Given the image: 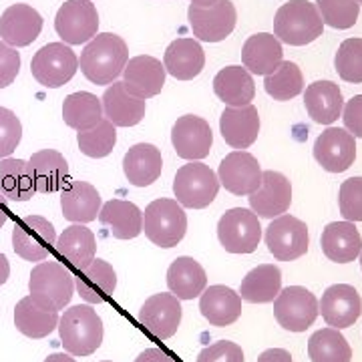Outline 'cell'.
Masks as SVG:
<instances>
[{"label":"cell","mask_w":362,"mask_h":362,"mask_svg":"<svg viewBox=\"0 0 362 362\" xmlns=\"http://www.w3.org/2000/svg\"><path fill=\"white\" fill-rule=\"evenodd\" d=\"M127 61L129 49L125 40L113 33H97L81 52L78 66L93 85H111L123 75Z\"/></svg>","instance_id":"6da1fadb"},{"label":"cell","mask_w":362,"mask_h":362,"mask_svg":"<svg viewBox=\"0 0 362 362\" xmlns=\"http://www.w3.org/2000/svg\"><path fill=\"white\" fill-rule=\"evenodd\" d=\"M322 30L320 13L316 4L308 0H290L282 4L274 16V37L292 47L310 45L322 37Z\"/></svg>","instance_id":"7a4b0ae2"},{"label":"cell","mask_w":362,"mask_h":362,"mask_svg":"<svg viewBox=\"0 0 362 362\" xmlns=\"http://www.w3.org/2000/svg\"><path fill=\"white\" fill-rule=\"evenodd\" d=\"M61 342L73 356H89L103 342V320L90 306L78 304L59 318Z\"/></svg>","instance_id":"3957f363"},{"label":"cell","mask_w":362,"mask_h":362,"mask_svg":"<svg viewBox=\"0 0 362 362\" xmlns=\"http://www.w3.org/2000/svg\"><path fill=\"white\" fill-rule=\"evenodd\" d=\"M28 292L39 306L59 312L71 302L75 292V280L63 264L40 262L30 272Z\"/></svg>","instance_id":"277c9868"},{"label":"cell","mask_w":362,"mask_h":362,"mask_svg":"<svg viewBox=\"0 0 362 362\" xmlns=\"http://www.w3.org/2000/svg\"><path fill=\"white\" fill-rule=\"evenodd\" d=\"M143 232L159 247H173L187 232V216L177 199L161 197L151 202L143 214Z\"/></svg>","instance_id":"5b68a950"},{"label":"cell","mask_w":362,"mask_h":362,"mask_svg":"<svg viewBox=\"0 0 362 362\" xmlns=\"http://www.w3.org/2000/svg\"><path fill=\"white\" fill-rule=\"evenodd\" d=\"M220 192V180L214 169L202 161H189L177 169L173 180V194L183 207L204 209Z\"/></svg>","instance_id":"8992f818"},{"label":"cell","mask_w":362,"mask_h":362,"mask_svg":"<svg viewBox=\"0 0 362 362\" xmlns=\"http://www.w3.org/2000/svg\"><path fill=\"white\" fill-rule=\"evenodd\" d=\"M78 57L65 42H49L30 61V73L47 89H59L75 77Z\"/></svg>","instance_id":"52a82bcc"},{"label":"cell","mask_w":362,"mask_h":362,"mask_svg":"<svg viewBox=\"0 0 362 362\" xmlns=\"http://www.w3.org/2000/svg\"><path fill=\"white\" fill-rule=\"evenodd\" d=\"M218 238L230 254H252L262 240L259 218L252 209L232 207L218 221Z\"/></svg>","instance_id":"ba28073f"},{"label":"cell","mask_w":362,"mask_h":362,"mask_svg":"<svg viewBox=\"0 0 362 362\" xmlns=\"http://www.w3.org/2000/svg\"><path fill=\"white\" fill-rule=\"evenodd\" d=\"M54 30L65 45H85L99 33V13L90 0H66L54 16Z\"/></svg>","instance_id":"9c48e42d"},{"label":"cell","mask_w":362,"mask_h":362,"mask_svg":"<svg viewBox=\"0 0 362 362\" xmlns=\"http://www.w3.org/2000/svg\"><path fill=\"white\" fill-rule=\"evenodd\" d=\"M274 316L290 332H304L318 316V300L302 286H288L274 300Z\"/></svg>","instance_id":"30bf717a"},{"label":"cell","mask_w":362,"mask_h":362,"mask_svg":"<svg viewBox=\"0 0 362 362\" xmlns=\"http://www.w3.org/2000/svg\"><path fill=\"white\" fill-rule=\"evenodd\" d=\"M54 246H57V232L47 218L25 216L14 223L13 247L26 262H40L49 258Z\"/></svg>","instance_id":"8fae6325"},{"label":"cell","mask_w":362,"mask_h":362,"mask_svg":"<svg viewBox=\"0 0 362 362\" xmlns=\"http://www.w3.org/2000/svg\"><path fill=\"white\" fill-rule=\"evenodd\" d=\"M266 246L272 256L280 262L302 258L310 246L308 226L294 216L284 214L270 221L266 230Z\"/></svg>","instance_id":"7c38bea8"},{"label":"cell","mask_w":362,"mask_h":362,"mask_svg":"<svg viewBox=\"0 0 362 362\" xmlns=\"http://www.w3.org/2000/svg\"><path fill=\"white\" fill-rule=\"evenodd\" d=\"M187 21L194 30V37L204 42L226 40L235 28L238 13L232 0H220L214 6H189Z\"/></svg>","instance_id":"4fadbf2b"},{"label":"cell","mask_w":362,"mask_h":362,"mask_svg":"<svg viewBox=\"0 0 362 362\" xmlns=\"http://www.w3.org/2000/svg\"><path fill=\"white\" fill-rule=\"evenodd\" d=\"M262 168L258 159L247 151H232L221 159L218 180L230 194L252 195L262 185Z\"/></svg>","instance_id":"5bb4252c"},{"label":"cell","mask_w":362,"mask_h":362,"mask_svg":"<svg viewBox=\"0 0 362 362\" xmlns=\"http://www.w3.org/2000/svg\"><path fill=\"white\" fill-rule=\"evenodd\" d=\"M171 143L181 159L199 161L209 156L214 145V133L206 119L197 115H183L173 123Z\"/></svg>","instance_id":"9a60e30c"},{"label":"cell","mask_w":362,"mask_h":362,"mask_svg":"<svg viewBox=\"0 0 362 362\" xmlns=\"http://www.w3.org/2000/svg\"><path fill=\"white\" fill-rule=\"evenodd\" d=\"M247 199L252 211L259 218H280L292 206V183L280 171H264L262 185Z\"/></svg>","instance_id":"2e32d148"},{"label":"cell","mask_w":362,"mask_h":362,"mask_svg":"<svg viewBox=\"0 0 362 362\" xmlns=\"http://www.w3.org/2000/svg\"><path fill=\"white\" fill-rule=\"evenodd\" d=\"M318 314L330 328H349L361 318L362 300L356 288L350 284H334L326 288L322 300L318 302Z\"/></svg>","instance_id":"e0dca14e"},{"label":"cell","mask_w":362,"mask_h":362,"mask_svg":"<svg viewBox=\"0 0 362 362\" xmlns=\"http://www.w3.org/2000/svg\"><path fill=\"white\" fill-rule=\"evenodd\" d=\"M314 159L330 173H342L356 159V141L346 129L328 127L314 143Z\"/></svg>","instance_id":"ac0fdd59"},{"label":"cell","mask_w":362,"mask_h":362,"mask_svg":"<svg viewBox=\"0 0 362 362\" xmlns=\"http://www.w3.org/2000/svg\"><path fill=\"white\" fill-rule=\"evenodd\" d=\"M42 30V16L30 4H11L0 14V39L14 49L28 47L39 39Z\"/></svg>","instance_id":"d6986e66"},{"label":"cell","mask_w":362,"mask_h":362,"mask_svg":"<svg viewBox=\"0 0 362 362\" xmlns=\"http://www.w3.org/2000/svg\"><path fill=\"white\" fill-rule=\"evenodd\" d=\"M165 66L156 57L139 54L127 61L123 69V85L131 95L139 99H151L161 93L165 85Z\"/></svg>","instance_id":"ffe728a7"},{"label":"cell","mask_w":362,"mask_h":362,"mask_svg":"<svg viewBox=\"0 0 362 362\" xmlns=\"http://www.w3.org/2000/svg\"><path fill=\"white\" fill-rule=\"evenodd\" d=\"M180 298L173 294H153L145 300L139 310V322L153 334V337L168 340L171 338L181 324Z\"/></svg>","instance_id":"44dd1931"},{"label":"cell","mask_w":362,"mask_h":362,"mask_svg":"<svg viewBox=\"0 0 362 362\" xmlns=\"http://www.w3.org/2000/svg\"><path fill=\"white\" fill-rule=\"evenodd\" d=\"M220 131L230 147L244 151L252 147L259 135V115L254 105L226 107L220 117Z\"/></svg>","instance_id":"7402d4cb"},{"label":"cell","mask_w":362,"mask_h":362,"mask_svg":"<svg viewBox=\"0 0 362 362\" xmlns=\"http://www.w3.org/2000/svg\"><path fill=\"white\" fill-rule=\"evenodd\" d=\"M101 105L107 121H111L115 127H133L141 123L147 111V101L131 95L123 81H115L107 87Z\"/></svg>","instance_id":"603a6c76"},{"label":"cell","mask_w":362,"mask_h":362,"mask_svg":"<svg viewBox=\"0 0 362 362\" xmlns=\"http://www.w3.org/2000/svg\"><path fill=\"white\" fill-rule=\"evenodd\" d=\"M320 246L328 259L349 264L361 256L362 238L352 221H332L322 230Z\"/></svg>","instance_id":"cb8c5ba5"},{"label":"cell","mask_w":362,"mask_h":362,"mask_svg":"<svg viewBox=\"0 0 362 362\" xmlns=\"http://www.w3.org/2000/svg\"><path fill=\"white\" fill-rule=\"evenodd\" d=\"M284 61L282 42L270 33H256L242 47V63L252 75H270Z\"/></svg>","instance_id":"d4e9b609"},{"label":"cell","mask_w":362,"mask_h":362,"mask_svg":"<svg viewBox=\"0 0 362 362\" xmlns=\"http://www.w3.org/2000/svg\"><path fill=\"white\" fill-rule=\"evenodd\" d=\"M304 105L314 123L332 125L344 109L342 90L332 81H314L304 90Z\"/></svg>","instance_id":"484cf974"},{"label":"cell","mask_w":362,"mask_h":362,"mask_svg":"<svg viewBox=\"0 0 362 362\" xmlns=\"http://www.w3.org/2000/svg\"><path fill=\"white\" fill-rule=\"evenodd\" d=\"M199 310L211 326H230L242 316V298L228 286H209L202 292Z\"/></svg>","instance_id":"4316f807"},{"label":"cell","mask_w":362,"mask_h":362,"mask_svg":"<svg viewBox=\"0 0 362 362\" xmlns=\"http://www.w3.org/2000/svg\"><path fill=\"white\" fill-rule=\"evenodd\" d=\"M165 73L180 81H192L206 66V52L195 39L173 40L163 54Z\"/></svg>","instance_id":"83f0119b"},{"label":"cell","mask_w":362,"mask_h":362,"mask_svg":"<svg viewBox=\"0 0 362 362\" xmlns=\"http://www.w3.org/2000/svg\"><path fill=\"white\" fill-rule=\"evenodd\" d=\"M163 169L161 151L151 143H137L123 157V171L131 185L147 187L159 180Z\"/></svg>","instance_id":"f1b7e54d"},{"label":"cell","mask_w":362,"mask_h":362,"mask_svg":"<svg viewBox=\"0 0 362 362\" xmlns=\"http://www.w3.org/2000/svg\"><path fill=\"white\" fill-rule=\"evenodd\" d=\"M101 206L103 204L97 187L87 181H73L61 195L63 216L73 223H89L97 220Z\"/></svg>","instance_id":"f546056e"},{"label":"cell","mask_w":362,"mask_h":362,"mask_svg":"<svg viewBox=\"0 0 362 362\" xmlns=\"http://www.w3.org/2000/svg\"><path fill=\"white\" fill-rule=\"evenodd\" d=\"M214 90L218 99L228 107H246L252 105L256 95V85L252 73L240 65H232L221 69L214 78Z\"/></svg>","instance_id":"4dcf8cb0"},{"label":"cell","mask_w":362,"mask_h":362,"mask_svg":"<svg viewBox=\"0 0 362 362\" xmlns=\"http://www.w3.org/2000/svg\"><path fill=\"white\" fill-rule=\"evenodd\" d=\"M78 296L89 304H101L115 292L117 274L109 262L95 258L75 280Z\"/></svg>","instance_id":"1f68e13d"},{"label":"cell","mask_w":362,"mask_h":362,"mask_svg":"<svg viewBox=\"0 0 362 362\" xmlns=\"http://www.w3.org/2000/svg\"><path fill=\"white\" fill-rule=\"evenodd\" d=\"M33 175H35V185L39 194H54L65 187L69 180V163L63 153L54 149H42L33 153L28 159Z\"/></svg>","instance_id":"d6a6232c"},{"label":"cell","mask_w":362,"mask_h":362,"mask_svg":"<svg viewBox=\"0 0 362 362\" xmlns=\"http://www.w3.org/2000/svg\"><path fill=\"white\" fill-rule=\"evenodd\" d=\"M99 221L109 228L117 240H133L143 232V214L139 207L125 199H111L101 206Z\"/></svg>","instance_id":"836d02e7"},{"label":"cell","mask_w":362,"mask_h":362,"mask_svg":"<svg viewBox=\"0 0 362 362\" xmlns=\"http://www.w3.org/2000/svg\"><path fill=\"white\" fill-rule=\"evenodd\" d=\"M168 286L171 294L180 300H194L202 296L206 290L207 276L206 270L197 259L189 256H181L173 259L168 270Z\"/></svg>","instance_id":"e575fe53"},{"label":"cell","mask_w":362,"mask_h":362,"mask_svg":"<svg viewBox=\"0 0 362 362\" xmlns=\"http://www.w3.org/2000/svg\"><path fill=\"white\" fill-rule=\"evenodd\" d=\"M282 290V272L274 264H259L246 274L240 284V298L250 304L274 302Z\"/></svg>","instance_id":"d590c367"},{"label":"cell","mask_w":362,"mask_h":362,"mask_svg":"<svg viewBox=\"0 0 362 362\" xmlns=\"http://www.w3.org/2000/svg\"><path fill=\"white\" fill-rule=\"evenodd\" d=\"M57 252L77 270H85L97 254V240L85 223H73L57 238Z\"/></svg>","instance_id":"8d00e7d4"},{"label":"cell","mask_w":362,"mask_h":362,"mask_svg":"<svg viewBox=\"0 0 362 362\" xmlns=\"http://www.w3.org/2000/svg\"><path fill=\"white\" fill-rule=\"evenodd\" d=\"M0 194L11 202H28L37 194L35 175L28 161L14 157L0 161Z\"/></svg>","instance_id":"74e56055"},{"label":"cell","mask_w":362,"mask_h":362,"mask_svg":"<svg viewBox=\"0 0 362 362\" xmlns=\"http://www.w3.org/2000/svg\"><path fill=\"white\" fill-rule=\"evenodd\" d=\"M14 326L28 338H45L59 326V312L47 310L26 296L14 308Z\"/></svg>","instance_id":"f35d334b"},{"label":"cell","mask_w":362,"mask_h":362,"mask_svg":"<svg viewBox=\"0 0 362 362\" xmlns=\"http://www.w3.org/2000/svg\"><path fill=\"white\" fill-rule=\"evenodd\" d=\"M63 119L75 131H85L95 127L103 119L101 99L87 90L71 93L63 103Z\"/></svg>","instance_id":"ab89813d"},{"label":"cell","mask_w":362,"mask_h":362,"mask_svg":"<svg viewBox=\"0 0 362 362\" xmlns=\"http://www.w3.org/2000/svg\"><path fill=\"white\" fill-rule=\"evenodd\" d=\"M308 356L312 362H350L352 349L337 328H322L308 340Z\"/></svg>","instance_id":"60d3db41"},{"label":"cell","mask_w":362,"mask_h":362,"mask_svg":"<svg viewBox=\"0 0 362 362\" xmlns=\"http://www.w3.org/2000/svg\"><path fill=\"white\" fill-rule=\"evenodd\" d=\"M264 89L274 101H290L304 90V75L292 61H282L280 66L264 77Z\"/></svg>","instance_id":"b9f144b4"},{"label":"cell","mask_w":362,"mask_h":362,"mask_svg":"<svg viewBox=\"0 0 362 362\" xmlns=\"http://www.w3.org/2000/svg\"><path fill=\"white\" fill-rule=\"evenodd\" d=\"M77 143L81 153L93 159H101L107 157L117 143V129L115 125L107 119H101L95 127L77 133Z\"/></svg>","instance_id":"7bdbcfd3"},{"label":"cell","mask_w":362,"mask_h":362,"mask_svg":"<svg viewBox=\"0 0 362 362\" xmlns=\"http://www.w3.org/2000/svg\"><path fill=\"white\" fill-rule=\"evenodd\" d=\"M316 8L324 25L338 30H346L356 25L361 14L358 0H316Z\"/></svg>","instance_id":"ee69618b"},{"label":"cell","mask_w":362,"mask_h":362,"mask_svg":"<svg viewBox=\"0 0 362 362\" xmlns=\"http://www.w3.org/2000/svg\"><path fill=\"white\" fill-rule=\"evenodd\" d=\"M334 66L342 81L362 83V39H346L338 47Z\"/></svg>","instance_id":"f6af8a7d"},{"label":"cell","mask_w":362,"mask_h":362,"mask_svg":"<svg viewBox=\"0 0 362 362\" xmlns=\"http://www.w3.org/2000/svg\"><path fill=\"white\" fill-rule=\"evenodd\" d=\"M338 207L346 221H362V177L342 181L338 192Z\"/></svg>","instance_id":"bcb514c9"},{"label":"cell","mask_w":362,"mask_h":362,"mask_svg":"<svg viewBox=\"0 0 362 362\" xmlns=\"http://www.w3.org/2000/svg\"><path fill=\"white\" fill-rule=\"evenodd\" d=\"M23 139V123L14 111L0 107V159L13 156Z\"/></svg>","instance_id":"7dc6e473"},{"label":"cell","mask_w":362,"mask_h":362,"mask_svg":"<svg viewBox=\"0 0 362 362\" xmlns=\"http://www.w3.org/2000/svg\"><path fill=\"white\" fill-rule=\"evenodd\" d=\"M195 362H244V350L232 340H220L202 350Z\"/></svg>","instance_id":"c3c4849f"},{"label":"cell","mask_w":362,"mask_h":362,"mask_svg":"<svg viewBox=\"0 0 362 362\" xmlns=\"http://www.w3.org/2000/svg\"><path fill=\"white\" fill-rule=\"evenodd\" d=\"M18 71H21V54L14 47L0 40V89L13 85L14 78L18 77Z\"/></svg>","instance_id":"681fc988"},{"label":"cell","mask_w":362,"mask_h":362,"mask_svg":"<svg viewBox=\"0 0 362 362\" xmlns=\"http://www.w3.org/2000/svg\"><path fill=\"white\" fill-rule=\"evenodd\" d=\"M342 119H344V125L350 131V135L356 139H362V95L352 97L349 103L344 105L342 109Z\"/></svg>","instance_id":"f907efd6"},{"label":"cell","mask_w":362,"mask_h":362,"mask_svg":"<svg viewBox=\"0 0 362 362\" xmlns=\"http://www.w3.org/2000/svg\"><path fill=\"white\" fill-rule=\"evenodd\" d=\"M258 362H294L292 354L284 349H268L258 356Z\"/></svg>","instance_id":"816d5d0a"},{"label":"cell","mask_w":362,"mask_h":362,"mask_svg":"<svg viewBox=\"0 0 362 362\" xmlns=\"http://www.w3.org/2000/svg\"><path fill=\"white\" fill-rule=\"evenodd\" d=\"M135 362H173L161 349H147L135 358Z\"/></svg>","instance_id":"f5cc1de1"},{"label":"cell","mask_w":362,"mask_h":362,"mask_svg":"<svg viewBox=\"0 0 362 362\" xmlns=\"http://www.w3.org/2000/svg\"><path fill=\"white\" fill-rule=\"evenodd\" d=\"M8 276H11V264H8V259H6L4 254H0V286L6 284Z\"/></svg>","instance_id":"db71d44e"},{"label":"cell","mask_w":362,"mask_h":362,"mask_svg":"<svg viewBox=\"0 0 362 362\" xmlns=\"http://www.w3.org/2000/svg\"><path fill=\"white\" fill-rule=\"evenodd\" d=\"M8 220V207H6V197L0 194V228Z\"/></svg>","instance_id":"11a10c76"},{"label":"cell","mask_w":362,"mask_h":362,"mask_svg":"<svg viewBox=\"0 0 362 362\" xmlns=\"http://www.w3.org/2000/svg\"><path fill=\"white\" fill-rule=\"evenodd\" d=\"M45 362H75V358H71L69 354H61V352H54L49 358H45Z\"/></svg>","instance_id":"9f6ffc18"},{"label":"cell","mask_w":362,"mask_h":362,"mask_svg":"<svg viewBox=\"0 0 362 362\" xmlns=\"http://www.w3.org/2000/svg\"><path fill=\"white\" fill-rule=\"evenodd\" d=\"M220 0H192V4L194 6H214V4H218Z\"/></svg>","instance_id":"6f0895ef"},{"label":"cell","mask_w":362,"mask_h":362,"mask_svg":"<svg viewBox=\"0 0 362 362\" xmlns=\"http://www.w3.org/2000/svg\"><path fill=\"white\" fill-rule=\"evenodd\" d=\"M361 268H362V252H361Z\"/></svg>","instance_id":"680465c9"},{"label":"cell","mask_w":362,"mask_h":362,"mask_svg":"<svg viewBox=\"0 0 362 362\" xmlns=\"http://www.w3.org/2000/svg\"><path fill=\"white\" fill-rule=\"evenodd\" d=\"M358 4H361V6H362V0H358Z\"/></svg>","instance_id":"91938a15"},{"label":"cell","mask_w":362,"mask_h":362,"mask_svg":"<svg viewBox=\"0 0 362 362\" xmlns=\"http://www.w3.org/2000/svg\"><path fill=\"white\" fill-rule=\"evenodd\" d=\"M101 362H111V361H101Z\"/></svg>","instance_id":"94428289"}]
</instances>
